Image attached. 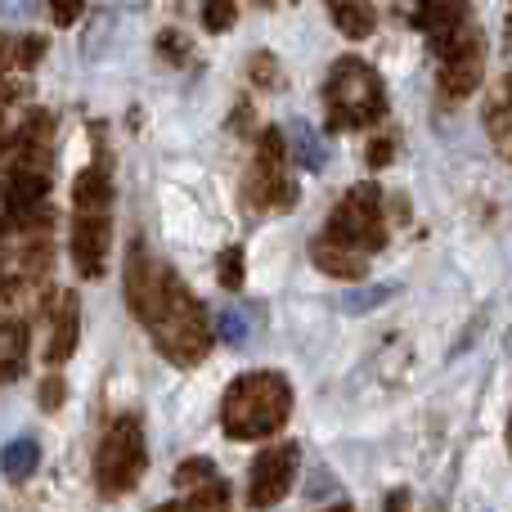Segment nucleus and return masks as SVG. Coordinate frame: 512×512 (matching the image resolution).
<instances>
[{
  "instance_id": "obj_1",
  "label": "nucleus",
  "mask_w": 512,
  "mask_h": 512,
  "mask_svg": "<svg viewBox=\"0 0 512 512\" xmlns=\"http://www.w3.org/2000/svg\"><path fill=\"white\" fill-rule=\"evenodd\" d=\"M122 279H126V306L149 328L153 346H158L171 364H180V369L203 364L207 351H212V333H207L203 306H198V297L185 288V279L144 239H135L131 252H126Z\"/></svg>"
},
{
  "instance_id": "obj_2",
  "label": "nucleus",
  "mask_w": 512,
  "mask_h": 512,
  "mask_svg": "<svg viewBox=\"0 0 512 512\" xmlns=\"http://www.w3.org/2000/svg\"><path fill=\"white\" fill-rule=\"evenodd\" d=\"M113 248V171L108 162H90L72 185V265L81 279H99Z\"/></svg>"
},
{
  "instance_id": "obj_3",
  "label": "nucleus",
  "mask_w": 512,
  "mask_h": 512,
  "mask_svg": "<svg viewBox=\"0 0 512 512\" xmlns=\"http://www.w3.org/2000/svg\"><path fill=\"white\" fill-rule=\"evenodd\" d=\"M292 414V382L274 369H252L225 387L221 427L230 441H265Z\"/></svg>"
},
{
  "instance_id": "obj_4",
  "label": "nucleus",
  "mask_w": 512,
  "mask_h": 512,
  "mask_svg": "<svg viewBox=\"0 0 512 512\" xmlns=\"http://www.w3.org/2000/svg\"><path fill=\"white\" fill-rule=\"evenodd\" d=\"M324 113L333 131H364L387 117V86L364 59H337L324 81Z\"/></svg>"
},
{
  "instance_id": "obj_5",
  "label": "nucleus",
  "mask_w": 512,
  "mask_h": 512,
  "mask_svg": "<svg viewBox=\"0 0 512 512\" xmlns=\"http://www.w3.org/2000/svg\"><path fill=\"white\" fill-rule=\"evenodd\" d=\"M144 468H149V445H144V423L140 414H117L108 432L99 436L95 450V486L104 499L131 495L140 486Z\"/></svg>"
},
{
  "instance_id": "obj_6",
  "label": "nucleus",
  "mask_w": 512,
  "mask_h": 512,
  "mask_svg": "<svg viewBox=\"0 0 512 512\" xmlns=\"http://www.w3.org/2000/svg\"><path fill=\"white\" fill-rule=\"evenodd\" d=\"M328 239L355 252H382L387 248V212H382V189L378 185H355L342 194V203L328 216Z\"/></svg>"
},
{
  "instance_id": "obj_7",
  "label": "nucleus",
  "mask_w": 512,
  "mask_h": 512,
  "mask_svg": "<svg viewBox=\"0 0 512 512\" xmlns=\"http://www.w3.org/2000/svg\"><path fill=\"white\" fill-rule=\"evenodd\" d=\"M243 203L252 212H292L297 207V180L288 176V140H283L279 126L261 131V149H256L252 176L243 185Z\"/></svg>"
},
{
  "instance_id": "obj_8",
  "label": "nucleus",
  "mask_w": 512,
  "mask_h": 512,
  "mask_svg": "<svg viewBox=\"0 0 512 512\" xmlns=\"http://www.w3.org/2000/svg\"><path fill=\"white\" fill-rule=\"evenodd\" d=\"M297 468H301V445H292V441L270 445L265 454H256L252 477H248V504L252 508L279 504L292 490V481H297Z\"/></svg>"
},
{
  "instance_id": "obj_9",
  "label": "nucleus",
  "mask_w": 512,
  "mask_h": 512,
  "mask_svg": "<svg viewBox=\"0 0 512 512\" xmlns=\"http://www.w3.org/2000/svg\"><path fill=\"white\" fill-rule=\"evenodd\" d=\"M481 77H486V45H481V36L459 45V50L441 54V95L445 99H468L481 86Z\"/></svg>"
},
{
  "instance_id": "obj_10",
  "label": "nucleus",
  "mask_w": 512,
  "mask_h": 512,
  "mask_svg": "<svg viewBox=\"0 0 512 512\" xmlns=\"http://www.w3.org/2000/svg\"><path fill=\"white\" fill-rule=\"evenodd\" d=\"M81 342V301L77 292H59L50 310V342H45V360L50 364H68L72 351Z\"/></svg>"
},
{
  "instance_id": "obj_11",
  "label": "nucleus",
  "mask_w": 512,
  "mask_h": 512,
  "mask_svg": "<svg viewBox=\"0 0 512 512\" xmlns=\"http://www.w3.org/2000/svg\"><path fill=\"white\" fill-rule=\"evenodd\" d=\"M310 261H315L324 274H333V279H346V283H360L364 274H369V261H364V252L342 248V243H333L328 234L310 239Z\"/></svg>"
},
{
  "instance_id": "obj_12",
  "label": "nucleus",
  "mask_w": 512,
  "mask_h": 512,
  "mask_svg": "<svg viewBox=\"0 0 512 512\" xmlns=\"http://www.w3.org/2000/svg\"><path fill=\"white\" fill-rule=\"evenodd\" d=\"M36 468H41V441H36V436H14V441L0 450V472H5V481H14V486L32 481Z\"/></svg>"
},
{
  "instance_id": "obj_13",
  "label": "nucleus",
  "mask_w": 512,
  "mask_h": 512,
  "mask_svg": "<svg viewBox=\"0 0 512 512\" xmlns=\"http://www.w3.org/2000/svg\"><path fill=\"white\" fill-rule=\"evenodd\" d=\"M27 369V324L23 319H0V382L23 378Z\"/></svg>"
},
{
  "instance_id": "obj_14",
  "label": "nucleus",
  "mask_w": 512,
  "mask_h": 512,
  "mask_svg": "<svg viewBox=\"0 0 512 512\" xmlns=\"http://www.w3.org/2000/svg\"><path fill=\"white\" fill-rule=\"evenodd\" d=\"M328 14H333V27L351 41H364L378 27V14H373L369 0H328Z\"/></svg>"
},
{
  "instance_id": "obj_15",
  "label": "nucleus",
  "mask_w": 512,
  "mask_h": 512,
  "mask_svg": "<svg viewBox=\"0 0 512 512\" xmlns=\"http://www.w3.org/2000/svg\"><path fill=\"white\" fill-rule=\"evenodd\" d=\"M288 144H292V158H297L301 171H324L328 140L310 122H288Z\"/></svg>"
},
{
  "instance_id": "obj_16",
  "label": "nucleus",
  "mask_w": 512,
  "mask_h": 512,
  "mask_svg": "<svg viewBox=\"0 0 512 512\" xmlns=\"http://www.w3.org/2000/svg\"><path fill=\"white\" fill-rule=\"evenodd\" d=\"M486 135H490V144L512 162V104L508 99H495V104L486 108Z\"/></svg>"
},
{
  "instance_id": "obj_17",
  "label": "nucleus",
  "mask_w": 512,
  "mask_h": 512,
  "mask_svg": "<svg viewBox=\"0 0 512 512\" xmlns=\"http://www.w3.org/2000/svg\"><path fill=\"white\" fill-rule=\"evenodd\" d=\"M185 512H230V486L225 481H203V486L189 490V499L180 504Z\"/></svg>"
},
{
  "instance_id": "obj_18",
  "label": "nucleus",
  "mask_w": 512,
  "mask_h": 512,
  "mask_svg": "<svg viewBox=\"0 0 512 512\" xmlns=\"http://www.w3.org/2000/svg\"><path fill=\"white\" fill-rule=\"evenodd\" d=\"M234 18H239V5L234 0H203V27L207 32H230L234 27Z\"/></svg>"
},
{
  "instance_id": "obj_19",
  "label": "nucleus",
  "mask_w": 512,
  "mask_h": 512,
  "mask_svg": "<svg viewBox=\"0 0 512 512\" xmlns=\"http://www.w3.org/2000/svg\"><path fill=\"white\" fill-rule=\"evenodd\" d=\"M248 77H252V86L274 90V86H279V59H274L270 50H256L248 59Z\"/></svg>"
},
{
  "instance_id": "obj_20",
  "label": "nucleus",
  "mask_w": 512,
  "mask_h": 512,
  "mask_svg": "<svg viewBox=\"0 0 512 512\" xmlns=\"http://www.w3.org/2000/svg\"><path fill=\"white\" fill-rule=\"evenodd\" d=\"M216 274H221L225 288H243V248H225L221 256H216Z\"/></svg>"
},
{
  "instance_id": "obj_21",
  "label": "nucleus",
  "mask_w": 512,
  "mask_h": 512,
  "mask_svg": "<svg viewBox=\"0 0 512 512\" xmlns=\"http://www.w3.org/2000/svg\"><path fill=\"white\" fill-rule=\"evenodd\" d=\"M216 333H221L225 346H243V337H248V319H243L239 310H221V319H216Z\"/></svg>"
},
{
  "instance_id": "obj_22",
  "label": "nucleus",
  "mask_w": 512,
  "mask_h": 512,
  "mask_svg": "<svg viewBox=\"0 0 512 512\" xmlns=\"http://www.w3.org/2000/svg\"><path fill=\"white\" fill-rule=\"evenodd\" d=\"M158 54H162L167 63H185V59H189V36L176 32V27H171V32H162V36H158Z\"/></svg>"
},
{
  "instance_id": "obj_23",
  "label": "nucleus",
  "mask_w": 512,
  "mask_h": 512,
  "mask_svg": "<svg viewBox=\"0 0 512 512\" xmlns=\"http://www.w3.org/2000/svg\"><path fill=\"white\" fill-rule=\"evenodd\" d=\"M216 472H212V463L207 459H189V463H180V472H176V481L180 486H203V481H212Z\"/></svg>"
},
{
  "instance_id": "obj_24",
  "label": "nucleus",
  "mask_w": 512,
  "mask_h": 512,
  "mask_svg": "<svg viewBox=\"0 0 512 512\" xmlns=\"http://www.w3.org/2000/svg\"><path fill=\"white\" fill-rule=\"evenodd\" d=\"M387 297H391V288H364V292H351L342 306L351 310V315H364L369 306H378V301H387Z\"/></svg>"
},
{
  "instance_id": "obj_25",
  "label": "nucleus",
  "mask_w": 512,
  "mask_h": 512,
  "mask_svg": "<svg viewBox=\"0 0 512 512\" xmlns=\"http://www.w3.org/2000/svg\"><path fill=\"white\" fill-rule=\"evenodd\" d=\"M81 14H86V0H50V18L59 27H72Z\"/></svg>"
},
{
  "instance_id": "obj_26",
  "label": "nucleus",
  "mask_w": 512,
  "mask_h": 512,
  "mask_svg": "<svg viewBox=\"0 0 512 512\" xmlns=\"http://www.w3.org/2000/svg\"><path fill=\"white\" fill-rule=\"evenodd\" d=\"M63 396H68V387H63L59 373H50V378L41 382V391H36V400H41V409H59Z\"/></svg>"
},
{
  "instance_id": "obj_27",
  "label": "nucleus",
  "mask_w": 512,
  "mask_h": 512,
  "mask_svg": "<svg viewBox=\"0 0 512 512\" xmlns=\"http://www.w3.org/2000/svg\"><path fill=\"white\" fill-rule=\"evenodd\" d=\"M9 72H18V59H14V36L0 32V81H5Z\"/></svg>"
},
{
  "instance_id": "obj_28",
  "label": "nucleus",
  "mask_w": 512,
  "mask_h": 512,
  "mask_svg": "<svg viewBox=\"0 0 512 512\" xmlns=\"http://www.w3.org/2000/svg\"><path fill=\"white\" fill-rule=\"evenodd\" d=\"M409 508H414V495H409L405 486H396L387 499H382V512H409Z\"/></svg>"
},
{
  "instance_id": "obj_29",
  "label": "nucleus",
  "mask_w": 512,
  "mask_h": 512,
  "mask_svg": "<svg viewBox=\"0 0 512 512\" xmlns=\"http://www.w3.org/2000/svg\"><path fill=\"white\" fill-rule=\"evenodd\" d=\"M391 153H396V149H391V140H373L369 144V167H387Z\"/></svg>"
},
{
  "instance_id": "obj_30",
  "label": "nucleus",
  "mask_w": 512,
  "mask_h": 512,
  "mask_svg": "<svg viewBox=\"0 0 512 512\" xmlns=\"http://www.w3.org/2000/svg\"><path fill=\"white\" fill-rule=\"evenodd\" d=\"M117 5H122V9H144L149 0H117Z\"/></svg>"
},
{
  "instance_id": "obj_31",
  "label": "nucleus",
  "mask_w": 512,
  "mask_h": 512,
  "mask_svg": "<svg viewBox=\"0 0 512 512\" xmlns=\"http://www.w3.org/2000/svg\"><path fill=\"white\" fill-rule=\"evenodd\" d=\"M153 512H185L180 504H162V508H153Z\"/></svg>"
},
{
  "instance_id": "obj_32",
  "label": "nucleus",
  "mask_w": 512,
  "mask_h": 512,
  "mask_svg": "<svg viewBox=\"0 0 512 512\" xmlns=\"http://www.w3.org/2000/svg\"><path fill=\"white\" fill-rule=\"evenodd\" d=\"M508 454H512V414H508Z\"/></svg>"
},
{
  "instance_id": "obj_33",
  "label": "nucleus",
  "mask_w": 512,
  "mask_h": 512,
  "mask_svg": "<svg viewBox=\"0 0 512 512\" xmlns=\"http://www.w3.org/2000/svg\"><path fill=\"white\" fill-rule=\"evenodd\" d=\"M333 512H351V504H337V508H333Z\"/></svg>"
},
{
  "instance_id": "obj_34",
  "label": "nucleus",
  "mask_w": 512,
  "mask_h": 512,
  "mask_svg": "<svg viewBox=\"0 0 512 512\" xmlns=\"http://www.w3.org/2000/svg\"><path fill=\"white\" fill-rule=\"evenodd\" d=\"M508 50H512V23H508Z\"/></svg>"
},
{
  "instance_id": "obj_35",
  "label": "nucleus",
  "mask_w": 512,
  "mask_h": 512,
  "mask_svg": "<svg viewBox=\"0 0 512 512\" xmlns=\"http://www.w3.org/2000/svg\"><path fill=\"white\" fill-rule=\"evenodd\" d=\"M0 149H5V131H0Z\"/></svg>"
},
{
  "instance_id": "obj_36",
  "label": "nucleus",
  "mask_w": 512,
  "mask_h": 512,
  "mask_svg": "<svg viewBox=\"0 0 512 512\" xmlns=\"http://www.w3.org/2000/svg\"><path fill=\"white\" fill-rule=\"evenodd\" d=\"M261 5H274V0H261Z\"/></svg>"
},
{
  "instance_id": "obj_37",
  "label": "nucleus",
  "mask_w": 512,
  "mask_h": 512,
  "mask_svg": "<svg viewBox=\"0 0 512 512\" xmlns=\"http://www.w3.org/2000/svg\"><path fill=\"white\" fill-rule=\"evenodd\" d=\"M432 512H441V508H432Z\"/></svg>"
}]
</instances>
